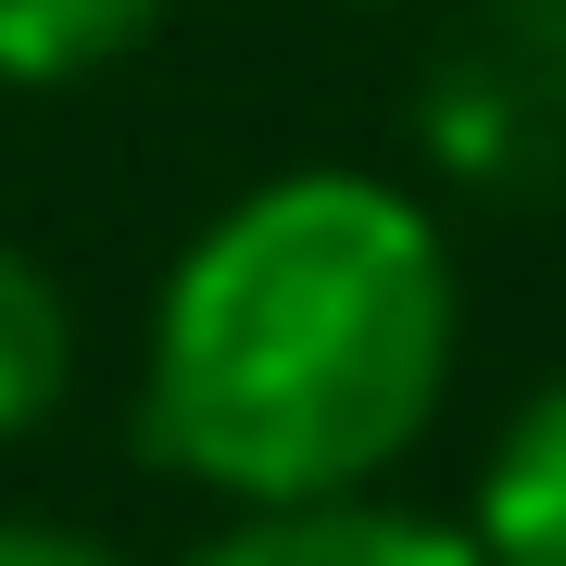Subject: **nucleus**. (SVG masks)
<instances>
[{"mask_svg": "<svg viewBox=\"0 0 566 566\" xmlns=\"http://www.w3.org/2000/svg\"><path fill=\"white\" fill-rule=\"evenodd\" d=\"M479 554L491 566H566V378L554 390H528L516 428L491 441L479 465Z\"/></svg>", "mask_w": 566, "mask_h": 566, "instance_id": "3", "label": "nucleus"}, {"mask_svg": "<svg viewBox=\"0 0 566 566\" xmlns=\"http://www.w3.org/2000/svg\"><path fill=\"white\" fill-rule=\"evenodd\" d=\"M453 327V252L416 189L290 164L177 252L139 353V441L240 516L390 491L441 428Z\"/></svg>", "mask_w": 566, "mask_h": 566, "instance_id": "1", "label": "nucleus"}, {"mask_svg": "<svg viewBox=\"0 0 566 566\" xmlns=\"http://www.w3.org/2000/svg\"><path fill=\"white\" fill-rule=\"evenodd\" d=\"M164 0H0V76L13 88H76L114 51H139Z\"/></svg>", "mask_w": 566, "mask_h": 566, "instance_id": "4", "label": "nucleus"}, {"mask_svg": "<svg viewBox=\"0 0 566 566\" xmlns=\"http://www.w3.org/2000/svg\"><path fill=\"white\" fill-rule=\"evenodd\" d=\"M0 566H126V554L88 542V528H51V516H0Z\"/></svg>", "mask_w": 566, "mask_h": 566, "instance_id": "6", "label": "nucleus"}, {"mask_svg": "<svg viewBox=\"0 0 566 566\" xmlns=\"http://www.w3.org/2000/svg\"><path fill=\"white\" fill-rule=\"evenodd\" d=\"M63 378H76V315H63V290L25 264L13 240H0V441H25Z\"/></svg>", "mask_w": 566, "mask_h": 566, "instance_id": "5", "label": "nucleus"}, {"mask_svg": "<svg viewBox=\"0 0 566 566\" xmlns=\"http://www.w3.org/2000/svg\"><path fill=\"white\" fill-rule=\"evenodd\" d=\"M189 566H491V554H479V528H453V516L353 491V504H264L240 528H214Z\"/></svg>", "mask_w": 566, "mask_h": 566, "instance_id": "2", "label": "nucleus"}]
</instances>
